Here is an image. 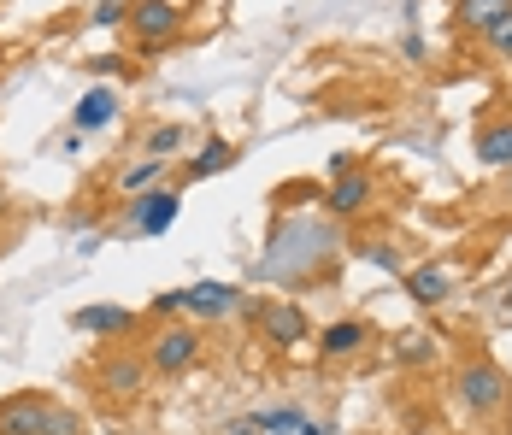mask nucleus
<instances>
[{"mask_svg":"<svg viewBox=\"0 0 512 435\" xmlns=\"http://www.w3.org/2000/svg\"><path fill=\"white\" fill-rule=\"evenodd\" d=\"M512 12V0H454V18H460V30H477V36H489L501 18Z\"/></svg>","mask_w":512,"mask_h":435,"instance_id":"nucleus-14","label":"nucleus"},{"mask_svg":"<svg viewBox=\"0 0 512 435\" xmlns=\"http://www.w3.org/2000/svg\"><path fill=\"white\" fill-rule=\"evenodd\" d=\"M148 377H154V371H148L142 353H106L101 365H95V383H101L112 400H136V394L148 388Z\"/></svg>","mask_w":512,"mask_h":435,"instance_id":"nucleus-6","label":"nucleus"},{"mask_svg":"<svg viewBox=\"0 0 512 435\" xmlns=\"http://www.w3.org/2000/svg\"><path fill=\"white\" fill-rule=\"evenodd\" d=\"M118 189L124 194H148V189H165V159H136V165H124L118 171Z\"/></svg>","mask_w":512,"mask_h":435,"instance_id":"nucleus-17","label":"nucleus"},{"mask_svg":"<svg viewBox=\"0 0 512 435\" xmlns=\"http://www.w3.org/2000/svg\"><path fill=\"white\" fill-rule=\"evenodd\" d=\"M124 18H130V6H124V0H101V6H95V24H101V30L124 24Z\"/></svg>","mask_w":512,"mask_h":435,"instance_id":"nucleus-23","label":"nucleus"},{"mask_svg":"<svg viewBox=\"0 0 512 435\" xmlns=\"http://www.w3.org/2000/svg\"><path fill=\"white\" fill-rule=\"evenodd\" d=\"M195 365H201V336H195L189 324L154 330V341H148V371H154V377H183V371H195Z\"/></svg>","mask_w":512,"mask_h":435,"instance_id":"nucleus-3","label":"nucleus"},{"mask_svg":"<svg viewBox=\"0 0 512 435\" xmlns=\"http://www.w3.org/2000/svg\"><path fill=\"white\" fill-rule=\"evenodd\" d=\"M71 324L83 330V336H101V341H112V336H130L142 318L130 312V306H77L71 312Z\"/></svg>","mask_w":512,"mask_h":435,"instance_id":"nucleus-8","label":"nucleus"},{"mask_svg":"<svg viewBox=\"0 0 512 435\" xmlns=\"http://www.w3.org/2000/svg\"><path fill=\"white\" fill-rule=\"evenodd\" d=\"M101 242H106V230H77V253H83V259H89V253H101Z\"/></svg>","mask_w":512,"mask_h":435,"instance_id":"nucleus-25","label":"nucleus"},{"mask_svg":"<svg viewBox=\"0 0 512 435\" xmlns=\"http://www.w3.org/2000/svg\"><path fill=\"white\" fill-rule=\"evenodd\" d=\"M89 65H95V71H101V77H112V71H118V65H124V59H118V53H101V59H89Z\"/></svg>","mask_w":512,"mask_h":435,"instance_id":"nucleus-26","label":"nucleus"},{"mask_svg":"<svg viewBox=\"0 0 512 435\" xmlns=\"http://www.w3.org/2000/svg\"><path fill=\"white\" fill-rule=\"evenodd\" d=\"M365 265H377V271H401V253H395V247H383V242H371V247H365Z\"/></svg>","mask_w":512,"mask_h":435,"instance_id":"nucleus-22","label":"nucleus"},{"mask_svg":"<svg viewBox=\"0 0 512 435\" xmlns=\"http://www.w3.org/2000/svg\"><path fill=\"white\" fill-rule=\"evenodd\" d=\"M242 306V294L230 289V283H189L183 289V312L189 318H224V312H236Z\"/></svg>","mask_w":512,"mask_h":435,"instance_id":"nucleus-10","label":"nucleus"},{"mask_svg":"<svg viewBox=\"0 0 512 435\" xmlns=\"http://www.w3.org/2000/svg\"><path fill=\"white\" fill-rule=\"evenodd\" d=\"M154 312H159V318H177V312H183V289H165L154 300Z\"/></svg>","mask_w":512,"mask_h":435,"instance_id":"nucleus-24","label":"nucleus"},{"mask_svg":"<svg viewBox=\"0 0 512 435\" xmlns=\"http://www.w3.org/2000/svg\"><path fill=\"white\" fill-rule=\"evenodd\" d=\"M460 406L471 412V418H495V412H507V377L489 365V359H471V365H460Z\"/></svg>","mask_w":512,"mask_h":435,"instance_id":"nucleus-2","label":"nucleus"},{"mask_svg":"<svg viewBox=\"0 0 512 435\" xmlns=\"http://www.w3.org/2000/svg\"><path fill=\"white\" fill-rule=\"evenodd\" d=\"M224 435H254V418H236V424H224Z\"/></svg>","mask_w":512,"mask_h":435,"instance_id":"nucleus-27","label":"nucleus"},{"mask_svg":"<svg viewBox=\"0 0 512 435\" xmlns=\"http://www.w3.org/2000/svg\"><path fill=\"white\" fill-rule=\"evenodd\" d=\"M254 312V324H259V336L271 341V347H301V341L312 336V324H307V312L295 306V300H265V306H248Z\"/></svg>","mask_w":512,"mask_h":435,"instance_id":"nucleus-5","label":"nucleus"},{"mask_svg":"<svg viewBox=\"0 0 512 435\" xmlns=\"http://www.w3.org/2000/svg\"><path fill=\"white\" fill-rule=\"evenodd\" d=\"M183 142H189V130H183V124H159L154 136L142 142V153H148V159H171Z\"/></svg>","mask_w":512,"mask_h":435,"instance_id":"nucleus-19","label":"nucleus"},{"mask_svg":"<svg viewBox=\"0 0 512 435\" xmlns=\"http://www.w3.org/2000/svg\"><path fill=\"white\" fill-rule=\"evenodd\" d=\"M477 159H483L489 171H512V124H489V130L477 136Z\"/></svg>","mask_w":512,"mask_h":435,"instance_id":"nucleus-16","label":"nucleus"},{"mask_svg":"<svg viewBox=\"0 0 512 435\" xmlns=\"http://www.w3.org/2000/svg\"><path fill=\"white\" fill-rule=\"evenodd\" d=\"M242 153H236V142L230 136H206V147L189 159V177H218V171H230Z\"/></svg>","mask_w":512,"mask_h":435,"instance_id":"nucleus-15","label":"nucleus"},{"mask_svg":"<svg viewBox=\"0 0 512 435\" xmlns=\"http://www.w3.org/2000/svg\"><path fill=\"white\" fill-rule=\"evenodd\" d=\"M401 289H407V300H418V306H442V300L454 294V271H448V265H412V271H401Z\"/></svg>","mask_w":512,"mask_h":435,"instance_id":"nucleus-9","label":"nucleus"},{"mask_svg":"<svg viewBox=\"0 0 512 435\" xmlns=\"http://www.w3.org/2000/svg\"><path fill=\"white\" fill-rule=\"evenodd\" d=\"M112 118H118V95H112V89H89V95L71 106V130H77V136H83V130H106Z\"/></svg>","mask_w":512,"mask_h":435,"instance_id":"nucleus-12","label":"nucleus"},{"mask_svg":"<svg viewBox=\"0 0 512 435\" xmlns=\"http://www.w3.org/2000/svg\"><path fill=\"white\" fill-rule=\"evenodd\" d=\"M371 171H342L336 183H330V194H324V206H330V218H354L359 206L371 200Z\"/></svg>","mask_w":512,"mask_h":435,"instance_id":"nucleus-11","label":"nucleus"},{"mask_svg":"<svg viewBox=\"0 0 512 435\" xmlns=\"http://www.w3.org/2000/svg\"><path fill=\"white\" fill-rule=\"evenodd\" d=\"M177 212H183L177 189H148V194L130 200V230H136V236H165V230L177 224Z\"/></svg>","mask_w":512,"mask_h":435,"instance_id":"nucleus-7","label":"nucleus"},{"mask_svg":"<svg viewBox=\"0 0 512 435\" xmlns=\"http://www.w3.org/2000/svg\"><path fill=\"white\" fill-rule=\"evenodd\" d=\"M365 341H371V330H365L359 318H342V324H330V330L318 336V353H324V359H354Z\"/></svg>","mask_w":512,"mask_h":435,"instance_id":"nucleus-13","label":"nucleus"},{"mask_svg":"<svg viewBox=\"0 0 512 435\" xmlns=\"http://www.w3.org/2000/svg\"><path fill=\"white\" fill-rule=\"evenodd\" d=\"M0 435H77V418L42 394H12L0 400Z\"/></svg>","mask_w":512,"mask_h":435,"instance_id":"nucleus-1","label":"nucleus"},{"mask_svg":"<svg viewBox=\"0 0 512 435\" xmlns=\"http://www.w3.org/2000/svg\"><path fill=\"white\" fill-rule=\"evenodd\" d=\"M483 42H489V53H495V59H512V12L495 24V30H489V36H483Z\"/></svg>","mask_w":512,"mask_h":435,"instance_id":"nucleus-21","label":"nucleus"},{"mask_svg":"<svg viewBox=\"0 0 512 435\" xmlns=\"http://www.w3.org/2000/svg\"><path fill=\"white\" fill-rule=\"evenodd\" d=\"M430 353H436L430 336H401L395 341V359H401V365H430Z\"/></svg>","mask_w":512,"mask_h":435,"instance_id":"nucleus-20","label":"nucleus"},{"mask_svg":"<svg viewBox=\"0 0 512 435\" xmlns=\"http://www.w3.org/2000/svg\"><path fill=\"white\" fill-rule=\"evenodd\" d=\"M124 24L136 30V42H142V48H165V42H177V36H183L189 12H183L177 0H136Z\"/></svg>","mask_w":512,"mask_h":435,"instance_id":"nucleus-4","label":"nucleus"},{"mask_svg":"<svg viewBox=\"0 0 512 435\" xmlns=\"http://www.w3.org/2000/svg\"><path fill=\"white\" fill-rule=\"evenodd\" d=\"M301 412L295 406H271V412H254V430H265V435H301Z\"/></svg>","mask_w":512,"mask_h":435,"instance_id":"nucleus-18","label":"nucleus"}]
</instances>
